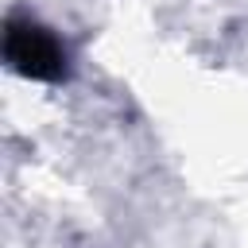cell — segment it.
<instances>
[{
    "instance_id": "6da1fadb",
    "label": "cell",
    "mask_w": 248,
    "mask_h": 248,
    "mask_svg": "<svg viewBox=\"0 0 248 248\" xmlns=\"http://www.w3.org/2000/svg\"><path fill=\"white\" fill-rule=\"evenodd\" d=\"M4 58L16 74L35 78V81H58L70 70L66 46L54 39V31H46L43 23H31V19H8Z\"/></svg>"
}]
</instances>
